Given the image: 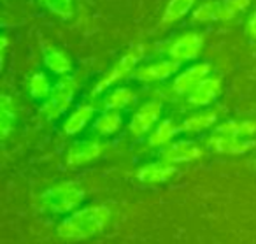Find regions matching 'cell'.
<instances>
[{
	"label": "cell",
	"instance_id": "cell-1",
	"mask_svg": "<svg viewBox=\"0 0 256 244\" xmlns=\"http://www.w3.org/2000/svg\"><path fill=\"white\" fill-rule=\"evenodd\" d=\"M110 211L102 204L79 207L67 214L58 225L56 232L65 240H84L100 233L109 223Z\"/></svg>",
	"mask_w": 256,
	"mask_h": 244
},
{
	"label": "cell",
	"instance_id": "cell-2",
	"mask_svg": "<svg viewBox=\"0 0 256 244\" xmlns=\"http://www.w3.org/2000/svg\"><path fill=\"white\" fill-rule=\"evenodd\" d=\"M84 190L76 181H64L48 188L39 197L40 207L51 214H70L84 202Z\"/></svg>",
	"mask_w": 256,
	"mask_h": 244
},
{
	"label": "cell",
	"instance_id": "cell-3",
	"mask_svg": "<svg viewBox=\"0 0 256 244\" xmlns=\"http://www.w3.org/2000/svg\"><path fill=\"white\" fill-rule=\"evenodd\" d=\"M78 88H79V85H78V81H76V78L65 76V78L58 79L56 85L53 86L51 95L48 97L42 102V106H40V109H39L40 116L46 121H54L60 116H64L68 107H70V104L74 102Z\"/></svg>",
	"mask_w": 256,
	"mask_h": 244
},
{
	"label": "cell",
	"instance_id": "cell-4",
	"mask_svg": "<svg viewBox=\"0 0 256 244\" xmlns=\"http://www.w3.org/2000/svg\"><path fill=\"white\" fill-rule=\"evenodd\" d=\"M142 57H144V46L142 44H136V46L130 48V50H128L126 53H124L123 57H121L120 60H118L116 64L109 69V71H107V74L104 76V78L100 79L95 86H93L92 95H100V93L109 92L114 85H118L120 81H123L124 78L134 76V72L137 71L136 67L140 64Z\"/></svg>",
	"mask_w": 256,
	"mask_h": 244
},
{
	"label": "cell",
	"instance_id": "cell-5",
	"mask_svg": "<svg viewBox=\"0 0 256 244\" xmlns=\"http://www.w3.org/2000/svg\"><path fill=\"white\" fill-rule=\"evenodd\" d=\"M162 116V102L160 100H150L144 102L128 121V130L134 137H144L151 134L153 128L160 123Z\"/></svg>",
	"mask_w": 256,
	"mask_h": 244
},
{
	"label": "cell",
	"instance_id": "cell-6",
	"mask_svg": "<svg viewBox=\"0 0 256 244\" xmlns=\"http://www.w3.org/2000/svg\"><path fill=\"white\" fill-rule=\"evenodd\" d=\"M210 74V64L209 62H195L188 65L182 72L176 76L172 81V90L178 95H190L204 79H207Z\"/></svg>",
	"mask_w": 256,
	"mask_h": 244
},
{
	"label": "cell",
	"instance_id": "cell-7",
	"mask_svg": "<svg viewBox=\"0 0 256 244\" xmlns=\"http://www.w3.org/2000/svg\"><path fill=\"white\" fill-rule=\"evenodd\" d=\"M204 50V37L198 32H186L179 36L168 48V57L172 60L179 62H192L200 57Z\"/></svg>",
	"mask_w": 256,
	"mask_h": 244
},
{
	"label": "cell",
	"instance_id": "cell-8",
	"mask_svg": "<svg viewBox=\"0 0 256 244\" xmlns=\"http://www.w3.org/2000/svg\"><path fill=\"white\" fill-rule=\"evenodd\" d=\"M202 155L204 149L196 142L190 141V139H181V141L170 142L162 151V160L176 165V163H188L193 160H198L202 158Z\"/></svg>",
	"mask_w": 256,
	"mask_h": 244
},
{
	"label": "cell",
	"instance_id": "cell-9",
	"mask_svg": "<svg viewBox=\"0 0 256 244\" xmlns=\"http://www.w3.org/2000/svg\"><path fill=\"white\" fill-rule=\"evenodd\" d=\"M207 144L212 151L220 153V155H244L249 149L254 148L256 142L251 139H242L234 137V135L226 134H214L207 139Z\"/></svg>",
	"mask_w": 256,
	"mask_h": 244
},
{
	"label": "cell",
	"instance_id": "cell-10",
	"mask_svg": "<svg viewBox=\"0 0 256 244\" xmlns=\"http://www.w3.org/2000/svg\"><path fill=\"white\" fill-rule=\"evenodd\" d=\"M179 62L172 60V58H167V60H160L154 62V64L144 65V67L137 69L134 72V79L140 83H160L168 79L170 76H174L176 72L179 71Z\"/></svg>",
	"mask_w": 256,
	"mask_h": 244
},
{
	"label": "cell",
	"instance_id": "cell-11",
	"mask_svg": "<svg viewBox=\"0 0 256 244\" xmlns=\"http://www.w3.org/2000/svg\"><path fill=\"white\" fill-rule=\"evenodd\" d=\"M178 169H176L174 163H168L165 160L160 162H151L146 165L139 167L137 170V179L144 184H162L170 181L176 176Z\"/></svg>",
	"mask_w": 256,
	"mask_h": 244
},
{
	"label": "cell",
	"instance_id": "cell-12",
	"mask_svg": "<svg viewBox=\"0 0 256 244\" xmlns=\"http://www.w3.org/2000/svg\"><path fill=\"white\" fill-rule=\"evenodd\" d=\"M221 93V79L209 76L207 79H204L195 90H193L188 97V104L193 107H207L220 97Z\"/></svg>",
	"mask_w": 256,
	"mask_h": 244
},
{
	"label": "cell",
	"instance_id": "cell-13",
	"mask_svg": "<svg viewBox=\"0 0 256 244\" xmlns=\"http://www.w3.org/2000/svg\"><path fill=\"white\" fill-rule=\"evenodd\" d=\"M104 151V146L95 141H84V142H76L70 146L67 153V163L70 167L86 165V163L96 160Z\"/></svg>",
	"mask_w": 256,
	"mask_h": 244
},
{
	"label": "cell",
	"instance_id": "cell-14",
	"mask_svg": "<svg viewBox=\"0 0 256 244\" xmlns=\"http://www.w3.org/2000/svg\"><path fill=\"white\" fill-rule=\"evenodd\" d=\"M95 113H96V109L92 106V104H81V106H78L70 114H68L67 120H65L64 132L67 135L81 134L92 121H95Z\"/></svg>",
	"mask_w": 256,
	"mask_h": 244
},
{
	"label": "cell",
	"instance_id": "cell-15",
	"mask_svg": "<svg viewBox=\"0 0 256 244\" xmlns=\"http://www.w3.org/2000/svg\"><path fill=\"white\" fill-rule=\"evenodd\" d=\"M123 114L121 111H112L106 109L104 113H100L98 116L93 121V130L96 132L102 137H110V135H116L118 132L123 128Z\"/></svg>",
	"mask_w": 256,
	"mask_h": 244
},
{
	"label": "cell",
	"instance_id": "cell-16",
	"mask_svg": "<svg viewBox=\"0 0 256 244\" xmlns=\"http://www.w3.org/2000/svg\"><path fill=\"white\" fill-rule=\"evenodd\" d=\"M44 67L51 74L58 76V78H65V76L70 74L72 62L67 57V53H64L58 48H46V51H44Z\"/></svg>",
	"mask_w": 256,
	"mask_h": 244
},
{
	"label": "cell",
	"instance_id": "cell-17",
	"mask_svg": "<svg viewBox=\"0 0 256 244\" xmlns=\"http://www.w3.org/2000/svg\"><path fill=\"white\" fill-rule=\"evenodd\" d=\"M136 102V93L130 86H116L104 95V107L112 111H123Z\"/></svg>",
	"mask_w": 256,
	"mask_h": 244
},
{
	"label": "cell",
	"instance_id": "cell-18",
	"mask_svg": "<svg viewBox=\"0 0 256 244\" xmlns=\"http://www.w3.org/2000/svg\"><path fill=\"white\" fill-rule=\"evenodd\" d=\"M179 132H181V127H178L172 120H162L150 134L148 142L151 148H167Z\"/></svg>",
	"mask_w": 256,
	"mask_h": 244
},
{
	"label": "cell",
	"instance_id": "cell-19",
	"mask_svg": "<svg viewBox=\"0 0 256 244\" xmlns=\"http://www.w3.org/2000/svg\"><path fill=\"white\" fill-rule=\"evenodd\" d=\"M216 113L214 111H202V113H196L188 116L181 125V132L186 134H200V132L209 130L210 127L216 125Z\"/></svg>",
	"mask_w": 256,
	"mask_h": 244
},
{
	"label": "cell",
	"instance_id": "cell-20",
	"mask_svg": "<svg viewBox=\"0 0 256 244\" xmlns=\"http://www.w3.org/2000/svg\"><path fill=\"white\" fill-rule=\"evenodd\" d=\"M16 123V104L9 95L0 97V135L6 139L12 132Z\"/></svg>",
	"mask_w": 256,
	"mask_h": 244
},
{
	"label": "cell",
	"instance_id": "cell-21",
	"mask_svg": "<svg viewBox=\"0 0 256 244\" xmlns=\"http://www.w3.org/2000/svg\"><path fill=\"white\" fill-rule=\"evenodd\" d=\"M216 132L218 134H226V135H234V137L248 139L256 134V121H251V120L224 121V123H221L220 127H216Z\"/></svg>",
	"mask_w": 256,
	"mask_h": 244
},
{
	"label": "cell",
	"instance_id": "cell-22",
	"mask_svg": "<svg viewBox=\"0 0 256 244\" xmlns=\"http://www.w3.org/2000/svg\"><path fill=\"white\" fill-rule=\"evenodd\" d=\"M53 92V85H51L50 78L46 72H36L30 76L28 79V93L34 100L37 102H44Z\"/></svg>",
	"mask_w": 256,
	"mask_h": 244
},
{
	"label": "cell",
	"instance_id": "cell-23",
	"mask_svg": "<svg viewBox=\"0 0 256 244\" xmlns=\"http://www.w3.org/2000/svg\"><path fill=\"white\" fill-rule=\"evenodd\" d=\"M195 23H212L221 22V0H209L204 2L193 11Z\"/></svg>",
	"mask_w": 256,
	"mask_h": 244
},
{
	"label": "cell",
	"instance_id": "cell-24",
	"mask_svg": "<svg viewBox=\"0 0 256 244\" xmlns=\"http://www.w3.org/2000/svg\"><path fill=\"white\" fill-rule=\"evenodd\" d=\"M196 0H168L167 8L164 11V23H174L184 18L193 9Z\"/></svg>",
	"mask_w": 256,
	"mask_h": 244
},
{
	"label": "cell",
	"instance_id": "cell-25",
	"mask_svg": "<svg viewBox=\"0 0 256 244\" xmlns=\"http://www.w3.org/2000/svg\"><path fill=\"white\" fill-rule=\"evenodd\" d=\"M39 2L60 20H70L74 16V0H39Z\"/></svg>",
	"mask_w": 256,
	"mask_h": 244
},
{
	"label": "cell",
	"instance_id": "cell-26",
	"mask_svg": "<svg viewBox=\"0 0 256 244\" xmlns=\"http://www.w3.org/2000/svg\"><path fill=\"white\" fill-rule=\"evenodd\" d=\"M251 0H221V22H230L249 8Z\"/></svg>",
	"mask_w": 256,
	"mask_h": 244
},
{
	"label": "cell",
	"instance_id": "cell-27",
	"mask_svg": "<svg viewBox=\"0 0 256 244\" xmlns=\"http://www.w3.org/2000/svg\"><path fill=\"white\" fill-rule=\"evenodd\" d=\"M248 34L252 37V39H256V11L252 13L248 20Z\"/></svg>",
	"mask_w": 256,
	"mask_h": 244
}]
</instances>
